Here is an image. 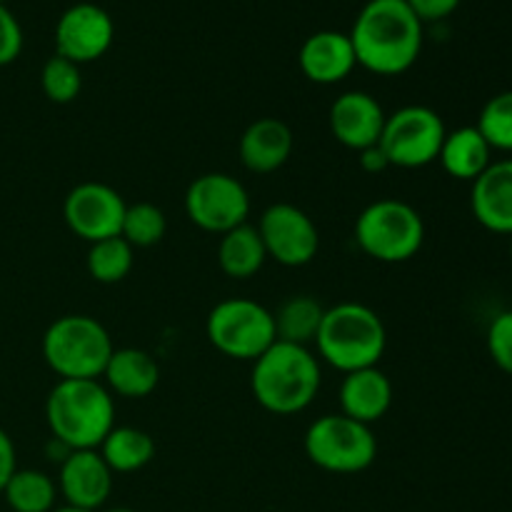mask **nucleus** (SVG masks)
Listing matches in <instances>:
<instances>
[{"instance_id":"13","label":"nucleus","mask_w":512,"mask_h":512,"mask_svg":"<svg viewBox=\"0 0 512 512\" xmlns=\"http://www.w3.org/2000/svg\"><path fill=\"white\" fill-rule=\"evenodd\" d=\"M115 40V23L105 8L95 3H75L55 25V55L83 65L103 58Z\"/></svg>"},{"instance_id":"26","label":"nucleus","mask_w":512,"mask_h":512,"mask_svg":"<svg viewBox=\"0 0 512 512\" xmlns=\"http://www.w3.org/2000/svg\"><path fill=\"white\" fill-rule=\"evenodd\" d=\"M135 263V248L118 238L98 240V243L90 245L88 258H85V268H88V275L95 280V283L103 285H115L120 280H125L133 270Z\"/></svg>"},{"instance_id":"4","label":"nucleus","mask_w":512,"mask_h":512,"mask_svg":"<svg viewBox=\"0 0 512 512\" xmlns=\"http://www.w3.org/2000/svg\"><path fill=\"white\" fill-rule=\"evenodd\" d=\"M388 348V330L383 318L363 303H338L325 308L315 350L318 360L343 375L375 368Z\"/></svg>"},{"instance_id":"34","label":"nucleus","mask_w":512,"mask_h":512,"mask_svg":"<svg viewBox=\"0 0 512 512\" xmlns=\"http://www.w3.org/2000/svg\"><path fill=\"white\" fill-rule=\"evenodd\" d=\"M360 168H363L365 173H383V170L390 168L388 158H385V153L380 150V145H373V148L360 153Z\"/></svg>"},{"instance_id":"8","label":"nucleus","mask_w":512,"mask_h":512,"mask_svg":"<svg viewBox=\"0 0 512 512\" xmlns=\"http://www.w3.org/2000/svg\"><path fill=\"white\" fill-rule=\"evenodd\" d=\"M205 335L225 358L253 363L275 343V320L273 313L255 300L228 298L208 313Z\"/></svg>"},{"instance_id":"22","label":"nucleus","mask_w":512,"mask_h":512,"mask_svg":"<svg viewBox=\"0 0 512 512\" xmlns=\"http://www.w3.org/2000/svg\"><path fill=\"white\" fill-rule=\"evenodd\" d=\"M265 260H268V250H265L263 238H260L258 228L250 223L238 225V228L228 230L220 235L218 243V265L228 278L233 280H248L263 270Z\"/></svg>"},{"instance_id":"2","label":"nucleus","mask_w":512,"mask_h":512,"mask_svg":"<svg viewBox=\"0 0 512 512\" xmlns=\"http://www.w3.org/2000/svg\"><path fill=\"white\" fill-rule=\"evenodd\" d=\"M323 385L318 355L305 345L275 340L253 360L250 390L255 403L273 415H298L313 405Z\"/></svg>"},{"instance_id":"20","label":"nucleus","mask_w":512,"mask_h":512,"mask_svg":"<svg viewBox=\"0 0 512 512\" xmlns=\"http://www.w3.org/2000/svg\"><path fill=\"white\" fill-rule=\"evenodd\" d=\"M105 388L110 395L128 400H143L158 388L160 368L150 353L140 348H118L103 370Z\"/></svg>"},{"instance_id":"32","label":"nucleus","mask_w":512,"mask_h":512,"mask_svg":"<svg viewBox=\"0 0 512 512\" xmlns=\"http://www.w3.org/2000/svg\"><path fill=\"white\" fill-rule=\"evenodd\" d=\"M405 3L423 23H438V20L450 18L463 0H405Z\"/></svg>"},{"instance_id":"27","label":"nucleus","mask_w":512,"mask_h":512,"mask_svg":"<svg viewBox=\"0 0 512 512\" xmlns=\"http://www.w3.org/2000/svg\"><path fill=\"white\" fill-rule=\"evenodd\" d=\"M165 230H168V218L158 205L135 203L125 210L120 238L128 240L133 248H153L165 238Z\"/></svg>"},{"instance_id":"3","label":"nucleus","mask_w":512,"mask_h":512,"mask_svg":"<svg viewBox=\"0 0 512 512\" xmlns=\"http://www.w3.org/2000/svg\"><path fill=\"white\" fill-rule=\"evenodd\" d=\"M45 423L70 450H98L115 428V400L100 380H58L45 400Z\"/></svg>"},{"instance_id":"14","label":"nucleus","mask_w":512,"mask_h":512,"mask_svg":"<svg viewBox=\"0 0 512 512\" xmlns=\"http://www.w3.org/2000/svg\"><path fill=\"white\" fill-rule=\"evenodd\" d=\"M385 110L365 90H348L330 105V133L345 148L363 153L380 143L385 128Z\"/></svg>"},{"instance_id":"36","label":"nucleus","mask_w":512,"mask_h":512,"mask_svg":"<svg viewBox=\"0 0 512 512\" xmlns=\"http://www.w3.org/2000/svg\"><path fill=\"white\" fill-rule=\"evenodd\" d=\"M105 512H135L133 508H110V510H105Z\"/></svg>"},{"instance_id":"15","label":"nucleus","mask_w":512,"mask_h":512,"mask_svg":"<svg viewBox=\"0 0 512 512\" xmlns=\"http://www.w3.org/2000/svg\"><path fill=\"white\" fill-rule=\"evenodd\" d=\"M113 475L98 450H73L60 463L58 493L65 498V505L95 512L113 493Z\"/></svg>"},{"instance_id":"24","label":"nucleus","mask_w":512,"mask_h":512,"mask_svg":"<svg viewBox=\"0 0 512 512\" xmlns=\"http://www.w3.org/2000/svg\"><path fill=\"white\" fill-rule=\"evenodd\" d=\"M323 315L325 308L313 295H293L273 313L275 340L310 348L318 338Z\"/></svg>"},{"instance_id":"21","label":"nucleus","mask_w":512,"mask_h":512,"mask_svg":"<svg viewBox=\"0 0 512 512\" xmlns=\"http://www.w3.org/2000/svg\"><path fill=\"white\" fill-rule=\"evenodd\" d=\"M438 160L450 178L473 183L493 163V148L475 125H463L445 135Z\"/></svg>"},{"instance_id":"9","label":"nucleus","mask_w":512,"mask_h":512,"mask_svg":"<svg viewBox=\"0 0 512 512\" xmlns=\"http://www.w3.org/2000/svg\"><path fill=\"white\" fill-rule=\"evenodd\" d=\"M448 135L443 118L428 105H405L385 118L380 150L390 168H425L435 163Z\"/></svg>"},{"instance_id":"19","label":"nucleus","mask_w":512,"mask_h":512,"mask_svg":"<svg viewBox=\"0 0 512 512\" xmlns=\"http://www.w3.org/2000/svg\"><path fill=\"white\" fill-rule=\"evenodd\" d=\"M390 405H393V383L378 365L348 373L340 383V413L358 423H378L388 415Z\"/></svg>"},{"instance_id":"10","label":"nucleus","mask_w":512,"mask_h":512,"mask_svg":"<svg viewBox=\"0 0 512 512\" xmlns=\"http://www.w3.org/2000/svg\"><path fill=\"white\" fill-rule=\"evenodd\" d=\"M185 215L195 228L213 235L245 225L250 218V195L228 173H205L185 190Z\"/></svg>"},{"instance_id":"18","label":"nucleus","mask_w":512,"mask_h":512,"mask_svg":"<svg viewBox=\"0 0 512 512\" xmlns=\"http://www.w3.org/2000/svg\"><path fill=\"white\" fill-rule=\"evenodd\" d=\"M293 130L280 118H260L240 135V160L250 173L268 175L283 168L293 155Z\"/></svg>"},{"instance_id":"25","label":"nucleus","mask_w":512,"mask_h":512,"mask_svg":"<svg viewBox=\"0 0 512 512\" xmlns=\"http://www.w3.org/2000/svg\"><path fill=\"white\" fill-rule=\"evenodd\" d=\"M13 512H53L58 500V483L43 470H15L3 490Z\"/></svg>"},{"instance_id":"29","label":"nucleus","mask_w":512,"mask_h":512,"mask_svg":"<svg viewBox=\"0 0 512 512\" xmlns=\"http://www.w3.org/2000/svg\"><path fill=\"white\" fill-rule=\"evenodd\" d=\"M40 88H43L45 98L55 105H68L83 90V75H80V65L70 63L68 58L53 55L48 63L43 65L40 73Z\"/></svg>"},{"instance_id":"35","label":"nucleus","mask_w":512,"mask_h":512,"mask_svg":"<svg viewBox=\"0 0 512 512\" xmlns=\"http://www.w3.org/2000/svg\"><path fill=\"white\" fill-rule=\"evenodd\" d=\"M53 512H88V510H80V508H73V505H63V508H55Z\"/></svg>"},{"instance_id":"11","label":"nucleus","mask_w":512,"mask_h":512,"mask_svg":"<svg viewBox=\"0 0 512 512\" xmlns=\"http://www.w3.org/2000/svg\"><path fill=\"white\" fill-rule=\"evenodd\" d=\"M255 228L263 238L268 258L285 268H303L313 263L320 250V233L313 218L293 203H275L265 208Z\"/></svg>"},{"instance_id":"5","label":"nucleus","mask_w":512,"mask_h":512,"mask_svg":"<svg viewBox=\"0 0 512 512\" xmlns=\"http://www.w3.org/2000/svg\"><path fill=\"white\" fill-rule=\"evenodd\" d=\"M115 345L108 328L90 315H63L43 335V358L60 380H98Z\"/></svg>"},{"instance_id":"31","label":"nucleus","mask_w":512,"mask_h":512,"mask_svg":"<svg viewBox=\"0 0 512 512\" xmlns=\"http://www.w3.org/2000/svg\"><path fill=\"white\" fill-rule=\"evenodd\" d=\"M23 50V28L5 5H0V68L18 60Z\"/></svg>"},{"instance_id":"23","label":"nucleus","mask_w":512,"mask_h":512,"mask_svg":"<svg viewBox=\"0 0 512 512\" xmlns=\"http://www.w3.org/2000/svg\"><path fill=\"white\" fill-rule=\"evenodd\" d=\"M98 453L115 475L138 473L155 458V440L133 425H115L100 443Z\"/></svg>"},{"instance_id":"1","label":"nucleus","mask_w":512,"mask_h":512,"mask_svg":"<svg viewBox=\"0 0 512 512\" xmlns=\"http://www.w3.org/2000/svg\"><path fill=\"white\" fill-rule=\"evenodd\" d=\"M355 60L375 75H403L423 50V20L405 0H368L348 33Z\"/></svg>"},{"instance_id":"12","label":"nucleus","mask_w":512,"mask_h":512,"mask_svg":"<svg viewBox=\"0 0 512 512\" xmlns=\"http://www.w3.org/2000/svg\"><path fill=\"white\" fill-rule=\"evenodd\" d=\"M125 210H128V203L118 190L105 183L88 180V183L75 185L65 195L63 218L70 233L93 245L98 240L118 238Z\"/></svg>"},{"instance_id":"28","label":"nucleus","mask_w":512,"mask_h":512,"mask_svg":"<svg viewBox=\"0 0 512 512\" xmlns=\"http://www.w3.org/2000/svg\"><path fill=\"white\" fill-rule=\"evenodd\" d=\"M475 128L483 133L493 150L512 153V90L493 95L480 110V118Z\"/></svg>"},{"instance_id":"37","label":"nucleus","mask_w":512,"mask_h":512,"mask_svg":"<svg viewBox=\"0 0 512 512\" xmlns=\"http://www.w3.org/2000/svg\"><path fill=\"white\" fill-rule=\"evenodd\" d=\"M5 3H8V0H0V5H5Z\"/></svg>"},{"instance_id":"16","label":"nucleus","mask_w":512,"mask_h":512,"mask_svg":"<svg viewBox=\"0 0 512 512\" xmlns=\"http://www.w3.org/2000/svg\"><path fill=\"white\" fill-rule=\"evenodd\" d=\"M298 63L310 83L335 85L343 83L353 73L358 60H355V50L348 33L318 30V33L308 35L305 43L300 45Z\"/></svg>"},{"instance_id":"30","label":"nucleus","mask_w":512,"mask_h":512,"mask_svg":"<svg viewBox=\"0 0 512 512\" xmlns=\"http://www.w3.org/2000/svg\"><path fill=\"white\" fill-rule=\"evenodd\" d=\"M488 353L503 373L512 375V310H503L488 328Z\"/></svg>"},{"instance_id":"38","label":"nucleus","mask_w":512,"mask_h":512,"mask_svg":"<svg viewBox=\"0 0 512 512\" xmlns=\"http://www.w3.org/2000/svg\"><path fill=\"white\" fill-rule=\"evenodd\" d=\"M510 255H512V245H510Z\"/></svg>"},{"instance_id":"17","label":"nucleus","mask_w":512,"mask_h":512,"mask_svg":"<svg viewBox=\"0 0 512 512\" xmlns=\"http://www.w3.org/2000/svg\"><path fill=\"white\" fill-rule=\"evenodd\" d=\"M470 208L485 230L512 235V158L493 160L490 168L473 180Z\"/></svg>"},{"instance_id":"7","label":"nucleus","mask_w":512,"mask_h":512,"mask_svg":"<svg viewBox=\"0 0 512 512\" xmlns=\"http://www.w3.org/2000/svg\"><path fill=\"white\" fill-rule=\"evenodd\" d=\"M305 455L315 468L335 475L368 470L378 458V440L370 425L348 415H320L305 430Z\"/></svg>"},{"instance_id":"6","label":"nucleus","mask_w":512,"mask_h":512,"mask_svg":"<svg viewBox=\"0 0 512 512\" xmlns=\"http://www.w3.org/2000/svg\"><path fill=\"white\" fill-rule=\"evenodd\" d=\"M355 243L378 263H408L425 243L423 215L405 200H375L355 220Z\"/></svg>"},{"instance_id":"33","label":"nucleus","mask_w":512,"mask_h":512,"mask_svg":"<svg viewBox=\"0 0 512 512\" xmlns=\"http://www.w3.org/2000/svg\"><path fill=\"white\" fill-rule=\"evenodd\" d=\"M15 470H18V455H15L13 438L0 428V495H3L5 485L13 478Z\"/></svg>"}]
</instances>
